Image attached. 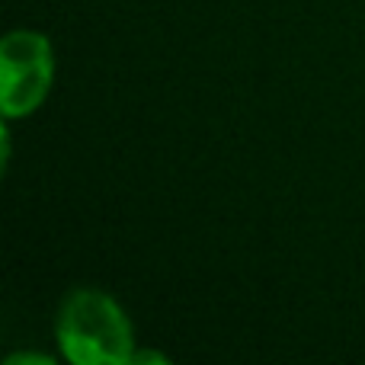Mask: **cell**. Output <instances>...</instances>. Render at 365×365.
Here are the masks:
<instances>
[{
  "instance_id": "cell-1",
  "label": "cell",
  "mask_w": 365,
  "mask_h": 365,
  "mask_svg": "<svg viewBox=\"0 0 365 365\" xmlns=\"http://www.w3.org/2000/svg\"><path fill=\"white\" fill-rule=\"evenodd\" d=\"M58 340L77 365H122L132 362V327L113 298L81 289L68 295L58 314Z\"/></svg>"
},
{
  "instance_id": "cell-2",
  "label": "cell",
  "mask_w": 365,
  "mask_h": 365,
  "mask_svg": "<svg viewBox=\"0 0 365 365\" xmlns=\"http://www.w3.org/2000/svg\"><path fill=\"white\" fill-rule=\"evenodd\" d=\"M51 83V48L38 32H10L0 45V106L4 115H29Z\"/></svg>"
}]
</instances>
